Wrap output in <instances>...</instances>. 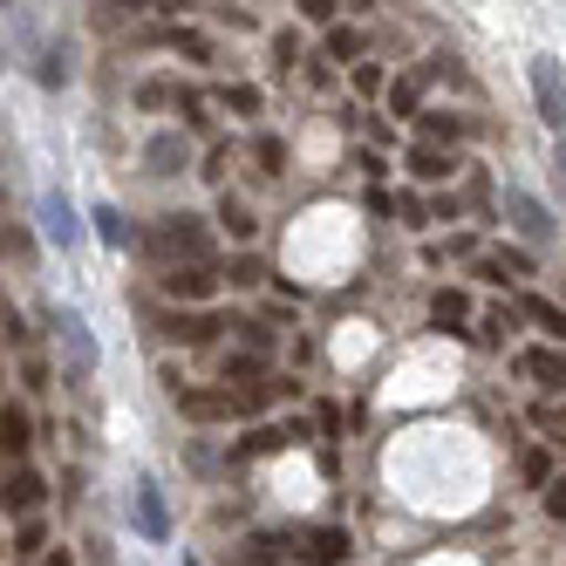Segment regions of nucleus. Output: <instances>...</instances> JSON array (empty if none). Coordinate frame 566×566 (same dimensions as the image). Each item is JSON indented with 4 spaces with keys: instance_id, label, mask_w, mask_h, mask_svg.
<instances>
[{
    "instance_id": "nucleus-1",
    "label": "nucleus",
    "mask_w": 566,
    "mask_h": 566,
    "mask_svg": "<svg viewBox=\"0 0 566 566\" xmlns=\"http://www.w3.org/2000/svg\"><path fill=\"white\" fill-rule=\"evenodd\" d=\"M144 247H150L157 260H206L212 239H206V226H198V219H185V212H178V219H157Z\"/></svg>"
},
{
    "instance_id": "nucleus-2",
    "label": "nucleus",
    "mask_w": 566,
    "mask_h": 566,
    "mask_svg": "<svg viewBox=\"0 0 566 566\" xmlns=\"http://www.w3.org/2000/svg\"><path fill=\"white\" fill-rule=\"evenodd\" d=\"M505 212H512V226H518L525 239H533V247H546V239L559 232V226H553V212L539 206L533 191H518V185H505Z\"/></svg>"
},
{
    "instance_id": "nucleus-3",
    "label": "nucleus",
    "mask_w": 566,
    "mask_h": 566,
    "mask_svg": "<svg viewBox=\"0 0 566 566\" xmlns=\"http://www.w3.org/2000/svg\"><path fill=\"white\" fill-rule=\"evenodd\" d=\"M533 103H539V116L559 130L566 124V83H559V62L553 55H533Z\"/></svg>"
},
{
    "instance_id": "nucleus-4",
    "label": "nucleus",
    "mask_w": 566,
    "mask_h": 566,
    "mask_svg": "<svg viewBox=\"0 0 566 566\" xmlns=\"http://www.w3.org/2000/svg\"><path fill=\"white\" fill-rule=\"evenodd\" d=\"M348 553H355V539L342 533V525H307L301 533V559L307 566H348Z\"/></svg>"
},
{
    "instance_id": "nucleus-5",
    "label": "nucleus",
    "mask_w": 566,
    "mask_h": 566,
    "mask_svg": "<svg viewBox=\"0 0 566 566\" xmlns=\"http://www.w3.org/2000/svg\"><path fill=\"white\" fill-rule=\"evenodd\" d=\"M42 232H49V247H83V219L69 212L62 191H42Z\"/></svg>"
},
{
    "instance_id": "nucleus-6",
    "label": "nucleus",
    "mask_w": 566,
    "mask_h": 566,
    "mask_svg": "<svg viewBox=\"0 0 566 566\" xmlns=\"http://www.w3.org/2000/svg\"><path fill=\"white\" fill-rule=\"evenodd\" d=\"M55 328H62V355H69V369H75V376H90V369H96V342H90V321H83V314H62Z\"/></svg>"
},
{
    "instance_id": "nucleus-7",
    "label": "nucleus",
    "mask_w": 566,
    "mask_h": 566,
    "mask_svg": "<svg viewBox=\"0 0 566 566\" xmlns=\"http://www.w3.org/2000/svg\"><path fill=\"white\" fill-rule=\"evenodd\" d=\"M130 512H137V533H144V539H171V512H165V492H157L150 478L137 484V505H130Z\"/></svg>"
},
{
    "instance_id": "nucleus-8",
    "label": "nucleus",
    "mask_w": 566,
    "mask_h": 566,
    "mask_svg": "<svg viewBox=\"0 0 566 566\" xmlns=\"http://www.w3.org/2000/svg\"><path fill=\"white\" fill-rule=\"evenodd\" d=\"M165 294H171V301H212V294H219V273H206L198 260H191V266H171V273H165Z\"/></svg>"
},
{
    "instance_id": "nucleus-9",
    "label": "nucleus",
    "mask_w": 566,
    "mask_h": 566,
    "mask_svg": "<svg viewBox=\"0 0 566 566\" xmlns=\"http://www.w3.org/2000/svg\"><path fill=\"white\" fill-rule=\"evenodd\" d=\"M518 369H525V376H533L539 389H553V396H566V348H533V355H525V361H518Z\"/></svg>"
},
{
    "instance_id": "nucleus-10",
    "label": "nucleus",
    "mask_w": 566,
    "mask_h": 566,
    "mask_svg": "<svg viewBox=\"0 0 566 566\" xmlns=\"http://www.w3.org/2000/svg\"><path fill=\"white\" fill-rule=\"evenodd\" d=\"M178 165H185V137H171V130H165V137H150V144H144V171L171 178Z\"/></svg>"
},
{
    "instance_id": "nucleus-11",
    "label": "nucleus",
    "mask_w": 566,
    "mask_h": 566,
    "mask_svg": "<svg viewBox=\"0 0 566 566\" xmlns=\"http://www.w3.org/2000/svg\"><path fill=\"white\" fill-rule=\"evenodd\" d=\"M34 505H42V478H34L28 464L8 471V512H34Z\"/></svg>"
},
{
    "instance_id": "nucleus-12",
    "label": "nucleus",
    "mask_w": 566,
    "mask_h": 566,
    "mask_svg": "<svg viewBox=\"0 0 566 566\" xmlns=\"http://www.w3.org/2000/svg\"><path fill=\"white\" fill-rule=\"evenodd\" d=\"M69 55H75V49H62V42L42 49V62H34V83H42V90H62V83H69V69H75Z\"/></svg>"
},
{
    "instance_id": "nucleus-13",
    "label": "nucleus",
    "mask_w": 566,
    "mask_h": 566,
    "mask_svg": "<svg viewBox=\"0 0 566 566\" xmlns=\"http://www.w3.org/2000/svg\"><path fill=\"white\" fill-rule=\"evenodd\" d=\"M90 219H96V239H103V247H130V239H137V232H130V219L116 212V206H96Z\"/></svg>"
},
{
    "instance_id": "nucleus-14",
    "label": "nucleus",
    "mask_w": 566,
    "mask_h": 566,
    "mask_svg": "<svg viewBox=\"0 0 566 566\" xmlns=\"http://www.w3.org/2000/svg\"><path fill=\"white\" fill-rule=\"evenodd\" d=\"M518 307H525V314H533V321H539V328H546V335H553V342L566 348V307H553V301H539V294H525Z\"/></svg>"
},
{
    "instance_id": "nucleus-15",
    "label": "nucleus",
    "mask_w": 566,
    "mask_h": 566,
    "mask_svg": "<svg viewBox=\"0 0 566 566\" xmlns=\"http://www.w3.org/2000/svg\"><path fill=\"white\" fill-rule=\"evenodd\" d=\"M410 171H417L423 185H443V178H451V157H443L437 144H423V150H410Z\"/></svg>"
},
{
    "instance_id": "nucleus-16",
    "label": "nucleus",
    "mask_w": 566,
    "mask_h": 566,
    "mask_svg": "<svg viewBox=\"0 0 566 566\" xmlns=\"http://www.w3.org/2000/svg\"><path fill=\"white\" fill-rule=\"evenodd\" d=\"M0 437H8V458H21L28 443H34V423H28V410H14V402H8V417H0Z\"/></svg>"
},
{
    "instance_id": "nucleus-17",
    "label": "nucleus",
    "mask_w": 566,
    "mask_h": 566,
    "mask_svg": "<svg viewBox=\"0 0 566 566\" xmlns=\"http://www.w3.org/2000/svg\"><path fill=\"white\" fill-rule=\"evenodd\" d=\"M212 328H219L212 314H171V328H165V335H171V342H212Z\"/></svg>"
},
{
    "instance_id": "nucleus-18",
    "label": "nucleus",
    "mask_w": 566,
    "mask_h": 566,
    "mask_svg": "<svg viewBox=\"0 0 566 566\" xmlns=\"http://www.w3.org/2000/svg\"><path fill=\"white\" fill-rule=\"evenodd\" d=\"M219 226H226L232 239H253V212H247V198H232V191H226V198H219Z\"/></svg>"
},
{
    "instance_id": "nucleus-19",
    "label": "nucleus",
    "mask_w": 566,
    "mask_h": 566,
    "mask_svg": "<svg viewBox=\"0 0 566 566\" xmlns=\"http://www.w3.org/2000/svg\"><path fill=\"white\" fill-rule=\"evenodd\" d=\"M430 314H437V321H443V328H458V321H464V314H471V301H464V294H458V287H443V294H437V301H430Z\"/></svg>"
},
{
    "instance_id": "nucleus-20",
    "label": "nucleus",
    "mask_w": 566,
    "mask_h": 566,
    "mask_svg": "<svg viewBox=\"0 0 566 566\" xmlns=\"http://www.w3.org/2000/svg\"><path fill=\"white\" fill-rule=\"evenodd\" d=\"M328 55H335V62H355V55H361V34H355V28H328Z\"/></svg>"
},
{
    "instance_id": "nucleus-21",
    "label": "nucleus",
    "mask_w": 566,
    "mask_h": 566,
    "mask_svg": "<svg viewBox=\"0 0 566 566\" xmlns=\"http://www.w3.org/2000/svg\"><path fill=\"white\" fill-rule=\"evenodd\" d=\"M226 109H232V116H260V90H253V83H232V90H226Z\"/></svg>"
},
{
    "instance_id": "nucleus-22",
    "label": "nucleus",
    "mask_w": 566,
    "mask_h": 566,
    "mask_svg": "<svg viewBox=\"0 0 566 566\" xmlns=\"http://www.w3.org/2000/svg\"><path fill=\"white\" fill-rule=\"evenodd\" d=\"M389 109H396V116H417V75H402V83H389Z\"/></svg>"
},
{
    "instance_id": "nucleus-23",
    "label": "nucleus",
    "mask_w": 566,
    "mask_h": 566,
    "mask_svg": "<svg viewBox=\"0 0 566 566\" xmlns=\"http://www.w3.org/2000/svg\"><path fill=\"white\" fill-rule=\"evenodd\" d=\"M423 144H458V124L451 116H423Z\"/></svg>"
},
{
    "instance_id": "nucleus-24",
    "label": "nucleus",
    "mask_w": 566,
    "mask_h": 566,
    "mask_svg": "<svg viewBox=\"0 0 566 566\" xmlns=\"http://www.w3.org/2000/svg\"><path fill=\"white\" fill-rule=\"evenodd\" d=\"M137 103H144V109H157V103H171V83H165V75H150V83H137Z\"/></svg>"
},
{
    "instance_id": "nucleus-25",
    "label": "nucleus",
    "mask_w": 566,
    "mask_h": 566,
    "mask_svg": "<svg viewBox=\"0 0 566 566\" xmlns=\"http://www.w3.org/2000/svg\"><path fill=\"white\" fill-rule=\"evenodd\" d=\"M525 478H533V484H553V464H546V451H525Z\"/></svg>"
},
{
    "instance_id": "nucleus-26",
    "label": "nucleus",
    "mask_w": 566,
    "mask_h": 566,
    "mask_svg": "<svg viewBox=\"0 0 566 566\" xmlns=\"http://www.w3.org/2000/svg\"><path fill=\"white\" fill-rule=\"evenodd\" d=\"M280 157H287V150H280V137H260V165L266 171H280Z\"/></svg>"
},
{
    "instance_id": "nucleus-27",
    "label": "nucleus",
    "mask_w": 566,
    "mask_h": 566,
    "mask_svg": "<svg viewBox=\"0 0 566 566\" xmlns=\"http://www.w3.org/2000/svg\"><path fill=\"white\" fill-rule=\"evenodd\" d=\"M301 14L307 21H335V0H301Z\"/></svg>"
},
{
    "instance_id": "nucleus-28",
    "label": "nucleus",
    "mask_w": 566,
    "mask_h": 566,
    "mask_svg": "<svg viewBox=\"0 0 566 566\" xmlns=\"http://www.w3.org/2000/svg\"><path fill=\"white\" fill-rule=\"evenodd\" d=\"M546 512H553V518H566V484H546Z\"/></svg>"
},
{
    "instance_id": "nucleus-29",
    "label": "nucleus",
    "mask_w": 566,
    "mask_h": 566,
    "mask_svg": "<svg viewBox=\"0 0 566 566\" xmlns=\"http://www.w3.org/2000/svg\"><path fill=\"white\" fill-rule=\"evenodd\" d=\"M553 178H559V191H566V137H559V150H553Z\"/></svg>"
},
{
    "instance_id": "nucleus-30",
    "label": "nucleus",
    "mask_w": 566,
    "mask_h": 566,
    "mask_svg": "<svg viewBox=\"0 0 566 566\" xmlns=\"http://www.w3.org/2000/svg\"><path fill=\"white\" fill-rule=\"evenodd\" d=\"M124 8H185V0H124Z\"/></svg>"
},
{
    "instance_id": "nucleus-31",
    "label": "nucleus",
    "mask_w": 566,
    "mask_h": 566,
    "mask_svg": "<svg viewBox=\"0 0 566 566\" xmlns=\"http://www.w3.org/2000/svg\"><path fill=\"white\" fill-rule=\"evenodd\" d=\"M42 566H75V559H69V553H49V559H42Z\"/></svg>"
},
{
    "instance_id": "nucleus-32",
    "label": "nucleus",
    "mask_w": 566,
    "mask_h": 566,
    "mask_svg": "<svg viewBox=\"0 0 566 566\" xmlns=\"http://www.w3.org/2000/svg\"><path fill=\"white\" fill-rule=\"evenodd\" d=\"M348 8H369V0H348Z\"/></svg>"
},
{
    "instance_id": "nucleus-33",
    "label": "nucleus",
    "mask_w": 566,
    "mask_h": 566,
    "mask_svg": "<svg viewBox=\"0 0 566 566\" xmlns=\"http://www.w3.org/2000/svg\"><path fill=\"white\" fill-rule=\"evenodd\" d=\"M185 566H198V559H185Z\"/></svg>"
}]
</instances>
